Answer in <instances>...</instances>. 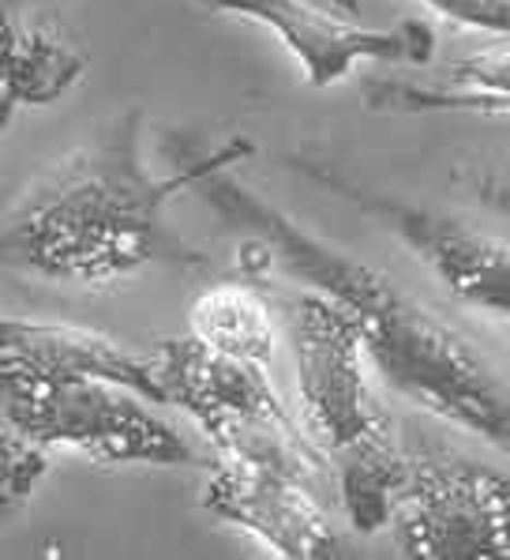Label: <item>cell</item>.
Segmentation results:
<instances>
[{"mask_svg":"<svg viewBox=\"0 0 510 560\" xmlns=\"http://www.w3.org/2000/svg\"><path fill=\"white\" fill-rule=\"evenodd\" d=\"M391 527L405 557L510 560V474L417 447Z\"/></svg>","mask_w":510,"mask_h":560,"instance_id":"6","label":"cell"},{"mask_svg":"<svg viewBox=\"0 0 510 560\" xmlns=\"http://www.w3.org/2000/svg\"><path fill=\"white\" fill-rule=\"evenodd\" d=\"M199 188L211 211L240 234V264L259 260L252 271H282L342 301L360 327L379 381L413 407L510 455V384L443 316L371 264L327 245L282 207L229 177V170L203 177Z\"/></svg>","mask_w":510,"mask_h":560,"instance_id":"1","label":"cell"},{"mask_svg":"<svg viewBox=\"0 0 510 560\" xmlns=\"http://www.w3.org/2000/svg\"><path fill=\"white\" fill-rule=\"evenodd\" d=\"M293 369H297L300 425L339 478L345 520L357 530L391 527L405 486L410 452L371 384V361L349 308L308 290L289 308Z\"/></svg>","mask_w":510,"mask_h":560,"instance_id":"3","label":"cell"},{"mask_svg":"<svg viewBox=\"0 0 510 560\" xmlns=\"http://www.w3.org/2000/svg\"><path fill=\"white\" fill-rule=\"evenodd\" d=\"M0 365L34 369V373H91L117 381L146 395L154 407H166L154 354L120 347L117 339L91 327L54 324V320H20L8 316L0 327Z\"/></svg>","mask_w":510,"mask_h":560,"instance_id":"10","label":"cell"},{"mask_svg":"<svg viewBox=\"0 0 510 560\" xmlns=\"http://www.w3.org/2000/svg\"><path fill=\"white\" fill-rule=\"evenodd\" d=\"M0 470H4V508L15 512L31 501L34 486L46 474V447H38L27 436L4 429V447H0Z\"/></svg>","mask_w":510,"mask_h":560,"instance_id":"13","label":"cell"},{"mask_svg":"<svg viewBox=\"0 0 510 560\" xmlns=\"http://www.w3.org/2000/svg\"><path fill=\"white\" fill-rule=\"evenodd\" d=\"M477 114H484V117H491V114H510V102H491V106L477 109Z\"/></svg>","mask_w":510,"mask_h":560,"instance_id":"15","label":"cell"},{"mask_svg":"<svg viewBox=\"0 0 510 560\" xmlns=\"http://www.w3.org/2000/svg\"><path fill=\"white\" fill-rule=\"evenodd\" d=\"M199 4L271 31L297 60L312 91H327L357 65H428L436 57V27H428L425 20L365 27L342 15V8L327 12L312 0H199Z\"/></svg>","mask_w":510,"mask_h":560,"instance_id":"8","label":"cell"},{"mask_svg":"<svg viewBox=\"0 0 510 560\" xmlns=\"http://www.w3.org/2000/svg\"><path fill=\"white\" fill-rule=\"evenodd\" d=\"M289 162L323 188H331L334 196L371 214L379 226L391 230L443 282L447 294H454L477 313L510 320V241L484 234V230L447 211H436V207L405 203L398 196L365 188L353 177H342L339 170H327L312 159H300V154H293Z\"/></svg>","mask_w":510,"mask_h":560,"instance_id":"7","label":"cell"},{"mask_svg":"<svg viewBox=\"0 0 510 560\" xmlns=\"http://www.w3.org/2000/svg\"><path fill=\"white\" fill-rule=\"evenodd\" d=\"M334 8H342V12H349V15H357L360 12V0H331Z\"/></svg>","mask_w":510,"mask_h":560,"instance_id":"16","label":"cell"},{"mask_svg":"<svg viewBox=\"0 0 510 560\" xmlns=\"http://www.w3.org/2000/svg\"><path fill=\"white\" fill-rule=\"evenodd\" d=\"M425 4L458 27L510 38V0H425Z\"/></svg>","mask_w":510,"mask_h":560,"instance_id":"14","label":"cell"},{"mask_svg":"<svg viewBox=\"0 0 510 560\" xmlns=\"http://www.w3.org/2000/svg\"><path fill=\"white\" fill-rule=\"evenodd\" d=\"M86 72V57L68 46L57 31L12 23L4 27V72H0V102L4 114L23 106H54Z\"/></svg>","mask_w":510,"mask_h":560,"instance_id":"11","label":"cell"},{"mask_svg":"<svg viewBox=\"0 0 510 560\" xmlns=\"http://www.w3.org/2000/svg\"><path fill=\"white\" fill-rule=\"evenodd\" d=\"M316 481L293 470L266 467L248 459H218L206 467L203 508L229 527L252 534L274 557L289 560H327L339 557V534L319 508Z\"/></svg>","mask_w":510,"mask_h":560,"instance_id":"9","label":"cell"},{"mask_svg":"<svg viewBox=\"0 0 510 560\" xmlns=\"http://www.w3.org/2000/svg\"><path fill=\"white\" fill-rule=\"evenodd\" d=\"M188 331L214 354L271 369L278 354V324L266 301L252 287H211L188 308Z\"/></svg>","mask_w":510,"mask_h":560,"instance_id":"12","label":"cell"},{"mask_svg":"<svg viewBox=\"0 0 510 560\" xmlns=\"http://www.w3.org/2000/svg\"><path fill=\"white\" fill-rule=\"evenodd\" d=\"M252 154L256 143L229 140L177 174H151L143 159V109H124L12 203L4 260L54 282L98 287L128 279L166 248L162 214L173 196Z\"/></svg>","mask_w":510,"mask_h":560,"instance_id":"2","label":"cell"},{"mask_svg":"<svg viewBox=\"0 0 510 560\" xmlns=\"http://www.w3.org/2000/svg\"><path fill=\"white\" fill-rule=\"evenodd\" d=\"M151 354L166 407L185 410L218 455L266 463L312 481L327 474L308 429L285 410L271 369L214 354L192 331L162 339Z\"/></svg>","mask_w":510,"mask_h":560,"instance_id":"5","label":"cell"},{"mask_svg":"<svg viewBox=\"0 0 510 560\" xmlns=\"http://www.w3.org/2000/svg\"><path fill=\"white\" fill-rule=\"evenodd\" d=\"M4 429L46 452H80L117 467H211L146 395L91 373H34L0 365Z\"/></svg>","mask_w":510,"mask_h":560,"instance_id":"4","label":"cell"}]
</instances>
